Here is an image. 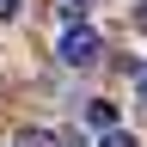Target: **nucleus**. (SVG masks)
Returning <instances> with one entry per match:
<instances>
[{
  "instance_id": "f257e3e1",
  "label": "nucleus",
  "mask_w": 147,
  "mask_h": 147,
  "mask_svg": "<svg viewBox=\"0 0 147 147\" xmlns=\"http://www.w3.org/2000/svg\"><path fill=\"white\" fill-rule=\"evenodd\" d=\"M98 49H104L98 31H86V25H74V31L61 37V61H67V67H98Z\"/></svg>"
},
{
  "instance_id": "f03ea898",
  "label": "nucleus",
  "mask_w": 147,
  "mask_h": 147,
  "mask_svg": "<svg viewBox=\"0 0 147 147\" xmlns=\"http://www.w3.org/2000/svg\"><path fill=\"white\" fill-rule=\"evenodd\" d=\"M86 123H92V129H117V104L92 98V104H86Z\"/></svg>"
},
{
  "instance_id": "7ed1b4c3",
  "label": "nucleus",
  "mask_w": 147,
  "mask_h": 147,
  "mask_svg": "<svg viewBox=\"0 0 147 147\" xmlns=\"http://www.w3.org/2000/svg\"><path fill=\"white\" fill-rule=\"evenodd\" d=\"M98 147H135L129 129H98Z\"/></svg>"
},
{
  "instance_id": "20e7f679",
  "label": "nucleus",
  "mask_w": 147,
  "mask_h": 147,
  "mask_svg": "<svg viewBox=\"0 0 147 147\" xmlns=\"http://www.w3.org/2000/svg\"><path fill=\"white\" fill-rule=\"evenodd\" d=\"M18 147H49V135H43V129H25V135H18Z\"/></svg>"
},
{
  "instance_id": "39448f33",
  "label": "nucleus",
  "mask_w": 147,
  "mask_h": 147,
  "mask_svg": "<svg viewBox=\"0 0 147 147\" xmlns=\"http://www.w3.org/2000/svg\"><path fill=\"white\" fill-rule=\"evenodd\" d=\"M18 6H25V0H0V18H18Z\"/></svg>"
},
{
  "instance_id": "423d86ee",
  "label": "nucleus",
  "mask_w": 147,
  "mask_h": 147,
  "mask_svg": "<svg viewBox=\"0 0 147 147\" xmlns=\"http://www.w3.org/2000/svg\"><path fill=\"white\" fill-rule=\"evenodd\" d=\"M135 25H141V31H147V0H141V12H135Z\"/></svg>"
},
{
  "instance_id": "0eeeda50",
  "label": "nucleus",
  "mask_w": 147,
  "mask_h": 147,
  "mask_svg": "<svg viewBox=\"0 0 147 147\" xmlns=\"http://www.w3.org/2000/svg\"><path fill=\"white\" fill-rule=\"evenodd\" d=\"M80 6H92V0H74V6H67V12H80Z\"/></svg>"
}]
</instances>
